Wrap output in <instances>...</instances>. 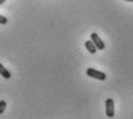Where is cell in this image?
Listing matches in <instances>:
<instances>
[{
  "label": "cell",
  "instance_id": "cell-8",
  "mask_svg": "<svg viewBox=\"0 0 133 119\" xmlns=\"http://www.w3.org/2000/svg\"><path fill=\"white\" fill-rule=\"evenodd\" d=\"M5 1H6V0H0V5H2V4H4V2Z\"/></svg>",
  "mask_w": 133,
  "mask_h": 119
},
{
  "label": "cell",
  "instance_id": "cell-7",
  "mask_svg": "<svg viewBox=\"0 0 133 119\" xmlns=\"http://www.w3.org/2000/svg\"><path fill=\"white\" fill-rule=\"evenodd\" d=\"M7 22H8L7 17L4 15H0V24H7Z\"/></svg>",
  "mask_w": 133,
  "mask_h": 119
},
{
  "label": "cell",
  "instance_id": "cell-4",
  "mask_svg": "<svg viewBox=\"0 0 133 119\" xmlns=\"http://www.w3.org/2000/svg\"><path fill=\"white\" fill-rule=\"evenodd\" d=\"M0 75H1L2 78H5L6 80H9L12 78V74H11V72H9L8 69H7L6 67L4 66V65L0 62Z\"/></svg>",
  "mask_w": 133,
  "mask_h": 119
},
{
  "label": "cell",
  "instance_id": "cell-5",
  "mask_svg": "<svg viewBox=\"0 0 133 119\" xmlns=\"http://www.w3.org/2000/svg\"><path fill=\"white\" fill-rule=\"evenodd\" d=\"M85 46H86V49H87L89 52L91 53V54H94V53H96V51H97L96 46H95V45H94V43L91 42V40H86V42H85Z\"/></svg>",
  "mask_w": 133,
  "mask_h": 119
},
{
  "label": "cell",
  "instance_id": "cell-9",
  "mask_svg": "<svg viewBox=\"0 0 133 119\" xmlns=\"http://www.w3.org/2000/svg\"><path fill=\"white\" fill-rule=\"evenodd\" d=\"M125 1H130V2H133V0H125Z\"/></svg>",
  "mask_w": 133,
  "mask_h": 119
},
{
  "label": "cell",
  "instance_id": "cell-3",
  "mask_svg": "<svg viewBox=\"0 0 133 119\" xmlns=\"http://www.w3.org/2000/svg\"><path fill=\"white\" fill-rule=\"evenodd\" d=\"M90 39L91 42L94 43V45L96 46L97 50H104L105 49V44L103 43V40L98 37V35L96 34V32H93V34L90 35Z\"/></svg>",
  "mask_w": 133,
  "mask_h": 119
},
{
  "label": "cell",
  "instance_id": "cell-1",
  "mask_svg": "<svg viewBox=\"0 0 133 119\" xmlns=\"http://www.w3.org/2000/svg\"><path fill=\"white\" fill-rule=\"evenodd\" d=\"M86 74L88 75V76L94 78V79L99 80V81H104V80H107V74H105V73L101 72V71H97V69H95V68H91V67L87 68Z\"/></svg>",
  "mask_w": 133,
  "mask_h": 119
},
{
  "label": "cell",
  "instance_id": "cell-6",
  "mask_svg": "<svg viewBox=\"0 0 133 119\" xmlns=\"http://www.w3.org/2000/svg\"><path fill=\"white\" fill-rule=\"evenodd\" d=\"M6 101L1 100L0 101V115H2V113L5 112V110H6Z\"/></svg>",
  "mask_w": 133,
  "mask_h": 119
},
{
  "label": "cell",
  "instance_id": "cell-2",
  "mask_svg": "<svg viewBox=\"0 0 133 119\" xmlns=\"http://www.w3.org/2000/svg\"><path fill=\"white\" fill-rule=\"evenodd\" d=\"M105 113L109 118L115 117V101L112 98H108L105 101Z\"/></svg>",
  "mask_w": 133,
  "mask_h": 119
}]
</instances>
